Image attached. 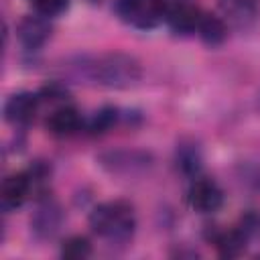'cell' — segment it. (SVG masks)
Instances as JSON below:
<instances>
[{
  "mask_svg": "<svg viewBox=\"0 0 260 260\" xmlns=\"http://www.w3.org/2000/svg\"><path fill=\"white\" fill-rule=\"evenodd\" d=\"M67 69L73 77L106 89H130L142 79L140 61L120 51L75 57Z\"/></svg>",
  "mask_w": 260,
  "mask_h": 260,
  "instance_id": "cell-1",
  "label": "cell"
},
{
  "mask_svg": "<svg viewBox=\"0 0 260 260\" xmlns=\"http://www.w3.org/2000/svg\"><path fill=\"white\" fill-rule=\"evenodd\" d=\"M89 228L110 244H126L136 232L134 207L122 199L100 203L89 213Z\"/></svg>",
  "mask_w": 260,
  "mask_h": 260,
  "instance_id": "cell-2",
  "label": "cell"
},
{
  "mask_svg": "<svg viewBox=\"0 0 260 260\" xmlns=\"http://www.w3.org/2000/svg\"><path fill=\"white\" fill-rule=\"evenodd\" d=\"M98 165L114 177H140L154 165V156L142 148H112L95 156Z\"/></svg>",
  "mask_w": 260,
  "mask_h": 260,
  "instance_id": "cell-3",
  "label": "cell"
},
{
  "mask_svg": "<svg viewBox=\"0 0 260 260\" xmlns=\"http://www.w3.org/2000/svg\"><path fill=\"white\" fill-rule=\"evenodd\" d=\"M167 0H114L116 16L134 28L150 30L165 20Z\"/></svg>",
  "mask_w": 260,
  "mask_h": 260,
  "instance_id": "cell-4",
  "label": "cell"
},
{
  "mask_svg": "<svg viewBox=\"0 0 260 260\" xmlns=\"http://www.w3.org/2000/svg\"><path fill=\"white\" fill-rule=\"evenodd\" d=\"M63 221H65L63 207L59 205V201L47 195L37 201V207L30 215V234L39 242H49L61 232Z\"/></svg>",
  "mask_w": 260,
  "mask_h": 260,
  "instance_id": "cell-5",
  "label": "cell"
},
{
  "mask_svg": "<svg viewBox=\"0 0 260 260\" xmlns=\"http://www.w3.org/2000/svg\"><path fill=\"white\" fill-rule=\"evenodd\" d=\"M189 205L199 213H213L223 205V191L221 187L209 179V177H197L193 179L189 193H187Z\"/></svg>",
  "mask_w": 260,
  "mask_h": 260,
  "instance_id": "cell-6",
  "label": "cell"
},
{
  "mask_svg": "<svg viewBox=\"0 0 260 260\" xmlns=\"http://www.w3.org/2000/svg\"><path fill=\"white\" fill-rule=\"evenodd\" d=\"M51 32H53V26L49 22V16H43V14L24 16L16 26L18 41L26 51H39L51 39Z\"/></svg>",
  "mask_w": 260,
  "mask_h": 260,
  "instance_id": "cell-7",
  "label": "cell"
},
{
  "mask_svg": "<svg viewBox=\"0 0 260 260\" xmlns=\"http://www.w3.org/2000/svg\"><path fill=\"white\" fill-rule=\"evenodd\" d=\"M217 4L223 14V20L240 30L252 28L260 16L256 0H217Z\"/></svg>",
  "mask_w": 260,
  "mask_h": 260,
  "instance_id": "cell-8",
  "label": "cell"
},
{
  "mask_svg": "<svg viewBox=\"0 0 260 260\" xmlns=\"http://www.w3.org/2000/svg\"><path fill=\"white\" fill-rule=\"evenodd\" d=\"M32 189H35V185H32V179H30L28 171L8 175L2 181V189H0L2 209L4 211H12V209L20 207L26 201V197L30 195Z\"/></svg>",
  "mask_w": 260,
  "mask_h": 260,
  "instance_id": "cell-9",
  "label": "cell"
},
{
  "mask_svg": "<svg viewBox=\"0 0 260 260\" xmlns=\"http://www.w3.org/2000/svg\"><path fill=\"white\" fill-rule=\"evenodd\" d=\"M199 16H201V10L187 0H177L171 6H167V10H165V20H167L169 28L177 35L195 32Z\"/></svg>",
  "mask_w": 260,
  "mask_h": 260,
  "instance_id": "cell-10",
  "label": "cell"
},
{
  "mask_svg": "<svg viewBox=\"0 0 260 260\" xmlns=\"http://www.w3.org/2000/svg\"><path fill=\"white\" fill-rule=\"evenodd\" d=\"M39 104H41V98L39 93H32V91H18V93H12L6 104H4V118L10 122V124H28L37 110H39Z\"/></svg>",
  "mask_w": 260,
  "mask_h": 260,
  "instance_id": "cell-11",
  "label": "cell"
},
{
  "mask_svg": "<svg viewBox=\"0 0 260 260\" xmlns=\"http://www.w3.org/2000/svg\"><path fill=\"white\" fill-rule=\"evenodd\" d=\"M81 124L83 118L75 106H59L45 120V128L53 136H71L77 130H81Z\"/></svg>",
  "mask_w": 260,
  "mask_h": 260,
  "instance_id": "cell-12",
  "label": "cell"
},
{
  "mask_svg": "<svg viewBox=\"0 0 260 260\" xmlns=\"http://www.w3.org/2000/svg\"><path fill=\"white\" fill-rule=\"evenodd\" d=\"M199 39L209 45V47H217L225 41L228 37V22L221 18V16H215V14H209V12H201L199 16V22H197V30Z\"/></svg>",
  "mask_w": 260,
  "mask_h": 260,
  "instance_id": "cell-13",
  "label": "cell"
},
{
  "mask_svg": "<svg viewBox=\"0 0 260 260\" xmlns=\"http://www.w3.org/2000/svg\"><path fill=\"white\" fill-rule=\"evenodd\" d=\"M213 244H215L219 256H223V258H236V256H240L246 250L248 234H244L242 228L219 232V234L213 236Z\"/></svg>",
  "mask_w": 260,
  "mask_h": 260,
  "instance_id": "cell-14",
  "label": "cell"
},
{
  "mask_svg": "<svg viewBox=\"0 0 260 260\" xmlns=\"http://www.w3.org/2000/svg\"><path fill=\"white\" fill-rule=\"evenodd\" d=\"M175 160H177V167L185 175H197L201 169V162H203L199 144L195 140H181L175 150Z\"/></svg>",
  "mask_w": 260,
  "mask_h": 260,
  "instance_id": "cell-15",
  "label": "cell"
},
{
  "mask_svg": "<svg viewBox=\"0 0 260 260\" xmlns=\"http://www.w3.org/2000/svg\"><path fill=\"white\" fill-rule=\"evenodd\" d=\"M122 118H124V114H122L118 108L106 106V108H102L100 112H95V116L91 118V122H89V132H91V134H104V132L112 130Z\"/></svg>",
  "mask_w": 260,
  "mask_h": 260,
  "instance_id": "cell-16",
  "label": "cell"
},
{
  "mask_svg": "<svg viewBox=\"0 0 260 260\" xmlns=\"http://www.w3.org/2000/svg\"><path fill=\"white\" fill-rule=\"evenodd\" d=\"M61 256L69 260H83L91 256V244L85 236H71L61 246Z\"/></svg>",
  "mask_w": 260,
  "mask_h": 260,
  "instance_id": "cell-17",
  "label": "cell"
},
{
  "mask_svg": "<svg viewBox=\"0 0 260 260\" xmlns=\"http://www.w3.org/2000/svg\"><path fill=\"white\" fill-rule=\"evenodd\" d=\"M30 2L37 8V12L43 16H57L69 6V0H30Z\"/></svg>",
  "mask_w": 260,
  "mask_h": 260,
  "instance_id": "cell-18",
  "label": "cell"
},
{
  "mask_svg": "<svg viewBox=\"0 0 260 260\" xmlns=\"http://www.w3.org/2000/svg\"><path fill=\"white\" fill-rule=\"evenodd\" d=\"M39 98H41V100H47V102L67 100V89H65L59 81H51L49 85H45V87L39 91Z\"/></svg>",
  "mask_w": 260,
  "mask_h": 260,
  "instance_id": "cell-19",
  "label": "cell"
}]
</instances>
